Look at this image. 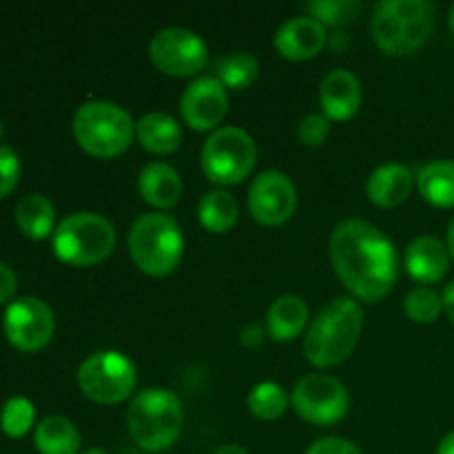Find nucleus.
<instances>
[{"label": "nucleus", "mask_w": 454, "mask_h": 454, "mask_svg": "<svg viewBox=\"0 0 454 454\" xmlns=\"http://www.w3.org/2000/svg\"><path fill=\"white\" fill-rule=\"evenodd\" d=\"M328 248L335 273L359 300L380 301L397 284V248L377 226L364 220L341 222L331 233Z\"/></svg>", "instance_id": "obj_1"}, {"label": "nucleus", "mask_w": 454, "mask_h": 454, "mask_svg": "<svg viewBox=\"0 0 454 454\" xmlns=\"http://www.w3.org/2000/svg\"><path fill=\"white\" fill-rule=\"evenodd\" d=\"M364 310L350 297H337L319 310L304 337V355L313 366L331 368L344 362L357 346Z\"/></svg>", "instance_id": "obj_2"}, {"label": "nucleus", "mask_w": 454, "mask_h": 454, "mask_svg": "<svg viewBox=\"0 0 454 454\" xmlns=\"http://www.w3.org/2000/svg\"><path fill=\"white\" fill-rule=\"evenodd\" d=\"M434 9L426 0H381L372 12L375 43L393 56L419 49L433 34Z\"/></svg>", "instance_id": "obj_3"}, {"label": "nucleus", "mask_w": 454, "mask_h": 454, "mask_svg": "<svg viewBox=\"0 0 454 454\" xmlns=\"http://www.w3.org/2000/svg\"><path fill=\"white\" fill-rule=\"evenodd\" d=\"M129 433L146 452H162L176 443L184 424V408L173 393L146 388L131 402L127 412Z\"/></svg>", "instance_id": "obj_4"}, {"label": "nucleus", "mask_w": 454, "mask_h": 454, "mask_svg": "<svg viewBox=\"0 0 454 454\" xmlns=\"http://www.w3.org/2000/svg\"><path fill=\"white\" fill-rule=\"evenodd\" d=\"M78 145L96 158H114L129 149L136 136V122L122 106L106 100H89L74 115Z\"/></svg>", "instance_id": "obj_5"}, {"label": "nucleus", "mask_w": 454, "mask_h": 454, "mask_svg": "<svg viewBox=\"0 0 454 454\" xmlns=\"http://www.w3.org/2000/svg\"><path fill=\"white\" fill-rule=\"evenodd\" d=\"M129 251L133 262L146 275H167L180 264L184 239L180 226L164 213H146L129 231Z\"/></svg>", "instance_id": "obj_6"}, {"label": "nucleus", "mask_w": 454, "mask_h": 454, "mask_svg": "<svg viewBox=\"0 0 454 454\" xmlns=\"http://www.w3.org/2000/svg\"><path fill=\"white\" fill-rule=\"evenodd\" d=\"M115 247V229L98 213H74L58 224L53 251L71 266L100 264Z\"/></svg>", "instance_id": "obj_7"}, {"label": "nucleus", "mask_w": 454, "mask_h": 454, "mask_svg": "<svg viewBox=\"0 0 454 454\" xmlns=\"http://www.w3.org/2000/svg\"><path fill=\"white\" fill-rule=\"evenodd\" d=\"M257 146L251 133L239 127H220L202 146V168L220 186L238 184L255 167Z\"/></svg>", "instance_id": "obj_8"}, {"label": "nucleus", "mask_w": 454, "mask_h": 454, "mask_svg": "<svg viewBox=\"0 0 454 454\" xmlns=\"http://www.w3.org/2000/svg\"><path fill=\"white\" fill-rule=\"evenodd\" d=\"M136 381L137 372L133 362L115 350L93 353L78 371V386L84 397L106 406L124 402L136 388Z\"/></svg>", "instance_id": "obj_9"}, {"label": "nucleus", "mask_w": 454, "mask_h": 454, "mask_svg": "<svg viewBox=\"0 0 454 454\" xmlns=\"http://www.w3.org/2000/svg\"><path fill=\"white\" fill-rule=\"evenodd\" d=\"M293 408L304 421L331 426L344 419L350 408L348 390L331 375H306L293 388Z\"/></svg>", "instance_id": "obj_10"}, {"label": "nucleus", "mask_w": 454, "mask_h": 454, "mask_svg": "<svg viewBox=\"0 0 454 454\" xmlns=\"http://www.w3.org/2000/svg\"><path fill=\"white\" fill-rule=\"evenodd\" d=\"M149 53L153 65L168 75H193L208 62L204 40L184 27H167L151 38Z\"/></svg>", "instance_id": "obj_11"}, {"label": "nucleus", "mask_w": 454, "mask_h": 454, "mask_svg": "<svg viewBox=\"0 0 454 454\" xmlns=\"http://www.w3.org/2000/svg\"><path fill=\"white\" fill-rule=\"evenodd\" d=\"M4 335L22 353L44 348L56 331L53 310L38 297H20L4 310Z\"/></svg>", "instance_id": "obj_12"}, {"label": "nucleus", "mask_w": 454, "mask_h": 454, "mask_svg": "<svg viewBox=\"0 0 454 454\" xmlns=\"http://www.w3.org/2000/svg\"><path fill=\"white\" fill-rule=\"evenodd\" d=\"M295 184L282 171L260 173L248 189V208L253 217L266 226L284 224L295 211Z\"/></svg>", "instance_id": "obj_13"}, {"label": "nucleus", "mask_w": 454, "mask_h": 454, "mask_svg": "<svg viewBox=\"0 0 454 454\" xmlns=\"http://www.w3.org/2000/svg\"><path fill=\"white\" fill-rule=\"evenodd\" d=\"M180 111L184 122L198 131H208L224 120L229 111V93L226 87L213 75L193 80L184 89L180 100Z\"/></svg>", "instance_id": "obj_14"}, {"label": "nucleus", "mask_w": 454, "mask_h": 454, "mask_svg": "<svg viewBox=\"0 0 454 454\" xmlns=\"http://www.w3.org/2000/svg\"><path fill=\"white\" fill-rule=\"evenodd\" d=\"M326 27L310 16L291 18L275 34V49L288 60H309L326 44Z\"/></svg>", "instance_id": "obj_15"}, {"label": "nucleus", "mask_w": 454, "mask_h": 454, "mask_svg": "<svg viewBox=\"0 0 454 454\" xmlns=\"http://www.w3.org/2000/svg\"><path fill=\"white\" fill-rule=\"evenodd\" d=\"M319 102L331 120H348L357 114L362 105V87L353 71L335 69L322 80L319 87Z\"/></svg>", "instance_id": "obj_16"}, {"label": "nucleus", "mask_w": 454, "mask_h": 454, "mask_svg": "<svg viewBox=\"0 0 454 454\" xmlns=\"http://www.w3.org/2000/svg\"><path fill=\"white\" fill-rule=\"evenodd\" d=\"M450 253L442 239L433 235L415 238L406 248V270L421 284H434L446 275Z\"/></svg>", "instance_id": "obj_17"}, {"label": "nucleus", "mask_w": 454, "mask_h": 454, "mask_svg": "<svg viewBox=\"0 0 454 454\" xmlns=\"http://www.w3.org/2000/svg\"><path fill=\"white\" fill-rule=\"evenodd\" d=\"M412 186H415V176L406 164H384V167L375 168L368 177L366 193L380 207H399L406 202L411 195Z\"/></svg>", "instance_id": "obj_18"}, {"label": "nucleus", "mask_w": 454, "mask_h": 454, "mask_svg": "<svg viewBox=\"0 0 454 454\" xmlns=\"http://www.w3.org/2000/svg\"><path fill=\"white\" fill-rule=\"evenodd\" d=\"M140 195L155 208L176 207L182 195V177L164 162H151L137 176Z\"/></svg>", "instance_id": "obj_19"}, {"label": "nucleus", "mask_w": 454, "mask_h": 454, "mask_svg": "<svg viewBox=\"0 0 454 454\" xmlns=\"http://www.w3.org/2000/svg\"><path fill=\"white\" fill-rule=\"evenodd\" d=\"M137 140L151 153L167 155L180 146L182 142V129L176 122V118L164 111H153V114H146L145 118L137 122L136 127Z\"/></svg>", "instance_id": "obj_20"}, {"label": "nucleus", "mask_w": 454, "mask_h": 454, "mask_svg": "<svg viewBox=\"0 0 454 454\" xmlns=\"http://www.w3.org/2000/svg\"><path fill=\"white\" fill-rule=\"evenodd\" d=\"M309 319V306L297 295H282L273 301L266 315V326L273 340L291 341L304 331Z\"/></svg>", "instance_id": "obj_21"}, {"label": "nucleus", "mask_w": 454, "mask_h": 454, "mask_svg": "<svg viewBox=\"0 0 454 454\" xmlns=\"http://www.w3.org/2000/svg\"><path fill=\"white\" fill-rule=\"evenodd\" d=\"M417 189L434 207H454V160H434L421 167Z\"/></svg>", "instance_id": "obj_22"}, {"label": "nucleus", "mask_w": 454, "mask_h": 454, "mask_svg": "<svg viewBox=\"0 0 454 454\" xmlns=\"http://www.w3.org/2000/svg\"><path fill=\"white\" fill-rule=\"evenodd\" d=\"M34 443L40 454H78L80 433L65 417H47L38 424Z\"/></svg>", "instance_id": "obj_23"}, {"label": "nucleus", "mask_w": 454, "mask_h": 454, "mask_svg": "<svg viewBox=\"0 0 454 454\" xmlns=\"http://www.w3.org/2000/svg\"><path fill=\"white\" fill-rule=\"evenodd\" d=\"M53 222H56V211H53V204L44 195L31 193L18 202L16 224L27 238L43 239L51 235Z\"/></svg>", "instance_id": "obj_24"}, {"label": "nucleus", "mask_w": 454, "mask_h": 454, "mask_svg": "<svg viewBox=\"0 0 454 454\" xmlns=\"http://www.w3.org/2000/svg\"><path fill=\"white\" fill-rule=\"evenodd\" d=\"M198 215L207 231H211V233H226V231L233 229L235 222H238V200L224 189L208 191V193H204V198L200 200Z\"/></svg>", "instance_id": "obj_25"}, {"label": "nucleus", "mask_w": 454, "mask_h": 454, "mask_svg": "<svg viewBox=\"0 0 454 454\" xmlns=\"http://www.w3.org/2000/svg\"><path fill=\"white\" fill-rule=\"evenodd\" d=\"M217 80L224 84L226 89H247L248 84L255 82L257 74H260V62L253 53H231V56L222 58L215 67Z\"/></svg>", "instance_id": "obj_26"}, {"label": "nucleus", "mask_w": 454, "mask_h": 454, "mask_svg": "<svg viewBox=\"0 0 454 454\" xmlns=\"http://www.w3.org/2000/svg\"><path fill=\"white\" fill-rule=\"evenodd\" d=\"M286 393H284L282 386H278L275 381H262L255 388L248 393L247 406L260 419H278L286 412Z\"/></svg>", "instance_id": "obj_27"}, {"label": "nucleus", "mask_w": 454, "mask_h": 454, "mask_svg": "<svg viewBox=\"0 0 454 454\" xmlns=\"http://www.w3.org/2000/svg\"><path fill=\"white\" fill-rule=\"evenodd\" d=\"M443 297L428 286H417L403 300V310L412 322L433 324L442 315Z\"/></svg>", "instance_id": "obj_28"}, {"label": "nucleus", "mask_w": 454, "mask_h": 454, "mask_svg": "<svg viewBox=\"0 0 454 454\" xmlns=\"http://www.w3.org/2000/svg\"><path fill=\"white\" fill-rule=\"evenodd\" d=\"M35 419L34 403L25 397H13L9 399L3 406V412H0V428L7 437H25L31 430Z\"/></svg>", "instance_id": "obj_29"}, {"label": "nucleus", "mask_w": 454, "mask_h": 454, "mask_svg": "<svg viewBox=\"0 0 454 454\" xmlns=\"http://www.w3.org/2000/svg\"><path fill=\"white\" fill-rule=\"evenodd\" d=\"M359 9H362V4L357 0H313V3H309L310 18L331 27L348 22Z\"/></svg>", "instance_id": "obj_30"}, {"label": "nucleus", "mask_w": 454, "mask_h": 454, "mask_svg": "<svg viewBox=\"0 0 454 454\" xmlns=\"http://www.w3.org/2000/svg\"><path fill=\"white\" fill-rule=\"evenodd\" d=\"M328 133H331V124H328L326 115L309 114L300 122V129H297V136L304 145L309 146H319L326 142Z\"/></svg>", "instance_id": "obj_31"}, {"label": "nucleus", "mask_w": 454, "mask_h": 454, "mask_svg": "<svg viewBox=\"0 0 454 454\" xmlns=\"http://www.w3.org/2000/svg\"><path fill=\"white\" fill-rule=\"evenodd\" d=\"M20 177V160L9 146H0V200L12 193Z\"/></svg>", "instance_id": "obj_32"}, {"label": "nucleus", "mask_w": 454, "mask_h": 454, "mask_svg": "<svg viewBox=\"0 0 454 454\" xmlns=\"http://www.w3.org/2000/svg\"><path fill=\"white\" fill-rule=\"evenodd\" d=\"M306 454H362V450L341 437H326L315 442Z\"/></svg>", "instance_id": "obj_33"}, {"label": "nucleus", "mask_w": 454, "mask_h": 454, "mask_svg": "<svg viewBox=\"0 0 454 454\" xmlns=\"http://www.w3.org/2000/svg\"><path fill=\"white\" fill-rule=\"evenodd\" d=\"M16 288H18L16 273H13L4 262H0V304L12 300V297L16 295Z\"/></svg>", "instance_id": "obj_34"}, {"label": "nucleus", "mask_w": 454, "mask_h": 454, "mask_svg": "<svg viewBox=\"0 0 454 454\" xmlns=\"http://www.w3.org/2000/svg\"><path fill=\"white\" fill-rule=\"evenodd\" d=\"M264 341V328L257 326V324H247L242 328V344L248 348H257V346Z\"/></svg>", "instance_id": "obj_35"}, {"label": "nucleus", "mask_w": 454, "mask_h": 454, "mask_svg": "<svg viewBox=\"0 0 454 454\" xmlns=\"http://www.w3.org/2000/svg\"><path fill=\"white\" fill-rule=\"evenodd\" d=\"M443 309H446L448 317L454 324V282L448 284L446 291H443Z\"/></svg>", "instance_id": "obj_36"}, {"label": "nucleus", "mask_w": 454, "mask_h": 454, "mask_svg": "<svg viewBox=\"0 0 454 454\" xmlns=\"http://www.w3.org/2000/svg\"><path fill=\"white\" fill-rule=\"evenodd\" d=\"M437 454H454V433L448 434V437L439 443Z\"/></svg>", "instance_id": "obj_37"}, {"label": "nucleus", "mask_w": 454, "mask_h": 454, "mask_svg": "<svg viewBox=\"0 0 454 454\" xmlns=\"http://www.w3.org/2000/svg\"><path fill=\"white\" fill-rule=\"evenodd\" d=\"M346 44H348V40H346V34H341V31H337V34L331 38V47L335 49V51L344 49Z\"/></svg>", "instance_id": "obj_38"}, {"label": "nucleus", "mask_w": 454, "mask_h": 454, "mask_svg": "<svg viewBox=\"0 0 454 454\" xmlns=\"http://www.w3.org/2000/svg\"><path fill=\"white\" fill-rule=\"evenodd\" d=\"M215 454H248L242 446H235V443H229V446L217 448Z\"/></svg>", "instance_id": "obj_39"}, {"label": "nucleus", "mask_w": 454, "mask_h": 454, "mask_svg": "<svg viewBox=\"0 0 454 454\" xmlns=\"http://www.w3.org/2000/svg\"><path fill=\"white\" fill-rule=\"evenodd\" d=\"M448 253L454 257V220L448 226Z\"/></svg>", "instance_id": "obj_40"}, {"label": "nucleus", "mask_w": 454, "mask_h": 454, "mask_svg": "<svg viewBox=\"0 0 454 454\" xmlns=\"http://www.w3.org/2000/svg\"><path fill=\"white\" fill-rule=\"evenodd\" d=\"M448 25H450V29L454 31V4L450 7V13H448Z\"/></svg>", "instance_id": "obj_41"}, {"label": "nucleus", "mask_w": 454, "mask_h": 454, "mask_svg": "<svg viewBox=\"0 0 454 454\" xmlns=\"http://www.w3.org/2000/svg\"><path fill=\"white\" fill-rule=\"evenodd\" d=\"M84 454H106L105 450H98V448H93V450H87Z\"/></svg>", "instance_id": "obj_42"}, {"label": "nucleus", "mask_w": 454, "mask_h": 454, "mask_svg": "<svg viewBox=\"0 0 454 454\" xmlns=\"http://www.w3.org/2000/svg\"><path fill=\"white\" fill-rule=\"evenodd\" d=\"M3 136H4V127H3V120H0V140H3Z\"/></svg>", "instance_id": "obj_43"}]
</instances>
